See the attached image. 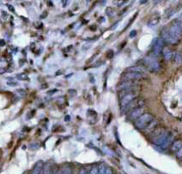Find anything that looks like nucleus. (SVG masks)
Masks as SVG:
<instances>
[{
  "label": "nucleus",
  "mask_w": 182,
  "mask_h": 174,
  "mask_svg": "<svg viewBox=\"0 0 182 174\" xmlns=\"http://www.w3.org/2000/svg\"><path fill=\"white\" fill-rule=\"evenodd\" d=\"M158 127V123H157V120H154L152 121L150 124H149L148 127H146L143 131L145 132V134H152L155 129Z\"/></svg>",
  "instance_id": "obj_13"
},
{
  "label": "nucleus",
  "mask_w": 182,
  "mask_h": 174,
  "mask_svg": "<svg viewBox=\"0 0 182 174\" xmlns=\"http://www.w3.org/2000/svg\"><path fill=\"white\" fill-rule=\"evenodd\" d=\"M5 45V41L1 40L0 41V46H4Z\"/></svg>",
  "instance_id": "obj_41"
},
{
  "label": "nucleus",
  "mask_w": 182,
  "mask_h": 174,
  "mask_svg": "<svg viewBox=\"0 0 182 174\" xmlns=\"http://www.w3.org/2000/svg\"><path fill=\"white\" fill-rule=\"evenodd\" d=\"M169 31L177 40H180L182 37V21L180 20H173L169 27Z\"/></svg>",
  "instance_id": "obj_3"
},
{
  "label": "nucleus",
  "mask_w": 182,
  "mask_h": 174,
  "mask_svg": "<svg viewBox=\"0 0 182 174\" xmlns=\"http://www.w3.org/2000/svg\"><path fill=\"white\" fill-rule=\"evenodd\" d=\"M70 119H71V118H70V116H69V115H66V116H65V119H64V120L66 121V122H67V121L70 120Z\"/></svg>",
  "instance_id": "obj_37"
},
{
  "label": "nucleus",
  "mask_w": 182,
  "mask_h": 174,
  "mask_svg": "<svg viewBox=\"0 0 182 174\" xmlns=\"http://www.w3.org/2000/svg\"><path fill=\"white\" fill-rule=\"evenodd\" d=\"M145 66L148 67L150 72L152 73H158L161 69V65L159 61L155 59V56H149L143 59Z\"/></svg>",
  "instance_id": "obj_2"
},
{
  "label": "nucleus",
  "mask_w": 182,
  "mask_h": 174,
  "mask_svg": "<svg viewBox=\"0 0 182 174\" xmlns=\"http://www.w3.org/2000/svg\"><path fill=\"white\" fill-rule=\"evenodd\" d=\"M176 11H178V10H172V9H168L167 11H166V13H165V16H166V18H169V17H171V16H172L173 14H175Z\"/></svg>",
  "instance_id": "obj_22"
},
{
  "label": "nucleus",
  "mask_w": 182,
  "mask_h": 174,
  "mask_svg": "<svg viewBox=\"0 0 182 174\" xmlns=\"http://www.w3.org/2000/svg\"><path fill=\"white\" fill-rule=\"evenodd\" d=\"M68 4V1H62V6L65 7Z\"/></svg>",
  "instance_id": "obj_39"
},
{
  "label": "nucleus",
  "mask_w": 182,
  "mask_h": 174,
  "mask_svg": "<svg viewBox=\"0 0 182 174\" xmlns=\"http://www.w3.org/2000/svg\"><path fill=\"white\" fill-rule=\"evenodd\" d=\"M118 91H121L124 89H129V88H134L138 89V81H131V80H122L116 86Z\"/></svg>",
  "instance_id": "obj_6"
},
{
  "label": "nucleus",
  "mask_w": 182,
  "mask_h": 174,
  "mask_svg": "<svg viewBox=\"0 0 182 174\" xmlns=\"http://www.w3.org/2000/svg\"><path fill=\"white\" fill-rule=\"evenodd\" d=\"M43 172H44V163L42 161H39L36 164L30 174H43Z\"/></svg>",
  "instance_id": "obj_12"
},
{
  "label": "nucleus",
  "mask_w": 182,
  "mask_h": 174,
  "mask_svg": "<svg viewBox=\"0 0 182 174\" xmlns=\"http://www.w3.org/2000/svg\"><path fill=\"white\" fill-rule=\"evenodd\" d=\"M159 21H160V17H153L149 21L148 25H149V27H155L156 25L159 24Z\"/></svg>",
  "instance_id": "obj_18"
},
{
  "label": "nucleus",
  "mask_w": 182,
  "mask_h": 174,
  "mask_svg": "<svg viewBox=\"0 0 182 174\" xmlns=\"http://www.w3.org/2000/svg\"><path fill=\"white\" fill-rule=\"evenodd\" d=\"M136 34H137V31H136V30H132V31H131V33H130V37H131V38H133L134 36H136Z\"/></svg>",
  "instance_id": "obj_32"
},
{
  "label": "nucleus",
  "mask_w": 182,
  "mask_h": 174,
  "mask_svg": "<svg viewBox=\"0 0 182 174\" xmlns=\"http://www.w3.org/2000/svg\"><path fill=\"white\" fill-rule=\"evenodd\" d=\"M144 104H145V102L143 99H141V98H139V97H137L136 99L132 101V102H131L129 104H127L125 107H124L123 109H121V111L122 113H130L131 111H132L133 110L135 109H137V108H140V107H143L144 106Z\"/></svg>",
  "instance_id": "obj_4"
},
{
  "label": "nucleus",
  "mask_w": 182,
  "mask_h": 174,
  "mask_svg": "<svg viewBox=\"0 0 182 174\" xmlns=\"http://www.w3.org/2000/svg\"><path fill=\"white\" fill-rule=\"evenodd\" d=\"M16 92L20 95H21V96H25V95H27V92H26L24 89H22V88H19V89H17V90H16Z\"/></svg>",
  "instance_id": "obj_26"
},
{
  "label": "nucleus",
  "mask_w": 182,
  "mask_h": 174,
  "mask_svg": "<svg viewBox=\"0 0 182 174\" xmlns=\"http://www.w3.org/2000/svg\"><path fill=\"white\" fill-rule=\"evenodd\" d=\"M38 147H39V144H38L37 142H32V143H30V144H29V148H31V149L37 148Z\"/></svg>",
  "instance_id": "obj_27"
},
{
  "label": "nucleus",
  "mask_w": 182,
  "mask_h": 174,
  "mask_svg": "<svg viewBox=\"0 0 182 174\" xmlns=\"http://www.w3.org/2000/svg\"><path fill=\"white\" fill-rule=\"evenodd\" d=\"M147 2H148V1H140V3H141V5H143V4H146V3H147Z\"/></svg>",
  "instance_id": "obj_42"
},
{
  "label": "nucleus",
  "mask_w": 182,
  "mask_h": 174,
  "mask_svg": "<svg viewBox=\"0 0 182 174\" xmlns=\"http://www.w3.org/2000/svg\"><path fill=\"white\" fill-rule=\"evenodd\" d=\"M68 94H69V95H71V96H74V95H76V91L75 89H70V90H68Z\"/></svg>",
  "instance_id": "obj_31"
},
{
  "label": "nucleus",
  "mask_w": 182,
  "mask_h": 174,
  "mask_svg": "<svg viewBox=\"0 0 182 174\" xmlns=\"http://www.w3.org/2000/svg\"><path fill=\"white\" fill-rule=\"evenodd\" d=\"M107 164H101V165L98 167V174H105L107 171Z\"/></svg>",
  "instance_id": "obj_19"
},
{
  "label": "nucleus",
  "mask_w": 182,
  "mask_h": 174,
  "mask_svg": "<svg viewBox=\"0 0 182 174\" xmlns=\"http://www.w3.org/2000/svg\"><path fill=\"white\" fill-rule=\"evenodd\" d=\"M89 174H98V167L97 166H93L90 170Z\"/></svg>",
  "instance_id": "obj_28"
},
{
  "label": "nucleus",
  "mask_w": 182,
  "mask_h": 174,
  "mask_svg": "<svg viewBox=\"0 0 182 174\" xmlns=\"http://www.w3.org/2000/svg\"><path fill=\"white\" fill-rule=\"evenodd\" d=\"M173 59L176 64L180 65L182 64V51H177L174 55H173Z\"/></svg>",
  "instance_id": "obj_17"
},
{
  "label": "nucleus",
  "mask_w": 182,
  "mask_h": 174,
  "mask_svg": "<svg viewBox=\"0 0 182 174\" xmlns=\"http://www.w3.org/2000/svg\"><path fill=\"white\" fill-rule=\"evenodd\" d=\"M182 147V140H177V141H174L172 142L171 146V150L172 152H178L180 148Z\"/></svg>",
  "instance_id": "obj_15"
},
{
  "label": "nucleus",
  "mask_w": 182,
  "mask_h": 174,
  "mask_svg": "<svg viewBox=\"0 0 182 174\" xmlns=\"http://www.w3.org/2000/svg\"><path fill=\"white\" fill-rule=\"evenodd\" d=\"M143 78V74L140 73H133V72H126L122 75L123 80H131V81H137Z\"/></svg>",
  "instance_id": "obj_9"
},
{
  "label": "nucleus",
  "mask_w": 182,
  "mask_h": 174,
  "mask_svg": "<svg viewBox=\"0 0 182 174\" xmlns=\"http://www.w3.org/2000/svg\"><path fill=\"white\" fill-rule=\"evenodd\" d=\"M125 3H127V1H121V2L118 4V6H123V5H124Z\"/></svg>",
  "instance_id": "obj_40"
},
{
  "label": "nucleus",
  "mask_w": 182,
  "mask_h": 174,
  "mask_svg": "<svg viewBox=\"0 0 182 174\" xmlns=\"http://www.w3.org/2000/svg\"><path fill=\"white\" fill-rule=\"evenodd\" d=\"M162 39L163 42L167 43V44H176L179 42V41L176 39L175 37L171 34V32L169 31V28H163L162 30Z\"/></svg>",
  "instance_id": "obj_5"
},
{
  "label": "nucleus",
  "mask_w": 182,
  "mask_h": 174,
  "mask_svg": "<svg viewBox=\"0 0 182 174\" xmlns=\"http://www.w3.org/2000/svg\"><path fill=\"white\" fill-rule=\"evenodd\" d=\"M145 113V109H144V106L143 107L137 108L133 110L132 111H131L128 115V120L131 121H135L137 120L141 116H142L143 114Z\"/></svg>",
  "instance_id": "obj_11"
},
{
  "label": "nucleus",
  "mask_w": 182,
  "mask_h": 174,
  "mask_svg": "<svg viewBox=\"0 0 182 174\" xmlns=\"http://www.w3.org/2000/svg\"><path fill=\"white\" fill-rule=\"evenodd\" d=\"M46 16H47V13H46V12H44V13H43V14H41L40 15V19L41 20H42V19H45Z\"/></svg>",
  "instance_id": "obj_35"
},
{
  "label": "nucleus",
  "mask_w": 182,
  "mask_h": 174,
  "mask_svg": "<svg viewBox=\"0 0 182 174\" xmlns=\"http://www.w3.org/2000/svg\"><path fill=\"white\" fill-rule=\"evenodd\" d=\"M162 50H163V42L161 38H156L152 45V53L155 57H157L162 53Z\"/></svg>",
  "instance_id": "obj_7"
},
{
  "label": "nucleus",
  "mask_w": 182,
  "mask_h": 174,
  "mask_svg": "<svg viewBox=\"0 0 182 174\" xmlns=\"http://www.w3.org/2000/svg\"><path fill=\"white\" fill-rule=\"evenodd\" d=\"M153 120H154V116L151 113H146L145 112L137 120L134 121V125L137 129L144 130Z\"/></svg>",
  "instance_id": "obj_1"
},
{
  "label": "nucleus",
  "mask_w": 182,
  "mask_h": 174,
  "mask_svg": "<svg viewBox=\"0 0 182 174\" xmlns=\"http://www.w3.org/2000/svg\"><path fill=\"white\" fill-rule=\"evenodd\" d=\"M7 85L8 86H12V87H15V86L18 85V83L15 82V81H7Z\"/></svg>",
  "instance_id": "obj_29"
},
{
  "label": "nucleus",
  "mask_w": 182,
  "mask_h": 174,
  "mask_svg": "<svg viewBox=\"0 0 182 174\" xmlns=\"http://www.w3.org/2000/svg\"><path fill=\"white\" fill-rule=\"evenodd\" d=\"M113 13H114V11H113V9L111 7H107L106 10H105V14H106V15H108V16H112Z\"/></svg>",
  "instance_id": "obj_23"
},
{
  "label": "nucleus",
  "mask_w": 182,
  "mask_h": 174,
  "mask_svg": "<svg viewBox=\"0 0 182 174\" xmlns=\"http://www.w3.org/2000/svg\"><path fill=\"white\" fill-rule=\"evenodd\" d=\"M113 57H114V51H113L112 50H109V51H108V52L106 53V58L108 59H111Z\"/></svg>",
  "instance_id": "obj_25"
},
{
  "label": "nucleus",
  "mask_w": 182,
  "mask_h": 174,
  "mask_svg": "<svg viewBox=\"0 0 182 174\" xmlns=\"http://www.w3.org/2000/svg\"><path fill=\"white\" fill-rule=\"evenodd\" d=\"M173 55L174 54H173V52L171 51V50L170 48H163V50H162V56H163V58H164L165 60H171L173 58Z\"/></svg>",
  "instance_id": "obj_14"
},
{
  "label": "nucleus",
  "mask_w": 182,
  "mask_h": 174,
  "mask_svg": "<svg viewBox=\"0 0 182 174\" xmlns=\"http://www.w3.org/2000/svg\"><path fill=\"white\" fill-rule=\"evenodd\" d=\"M146 69L144 68V67H141V66H138V67H131L127 68L126 72H133V73H140V74H143L145 73Z\"/></svg>",
  "instance_id": "obj_16"
},
{
  "label": "nucleus",
  "mask_w": 182,
  "mask_h": 174,
  "mask_svg": "<svg viewBox=\"0 0 182 174\" xmlns=\"http://www.w3.org/2000/svg\"><path fill=\"white\" fill-rule=\"evenodd\" d=\"M44 174H56V172H54L53 170H50L48 166H46L44 168Z\"/></svg>",
  "instance_id": "obj_24"
},
{
  "label": "nucleus",
  "mask_w": 182,
  "mask_h": 174,
  "mask_svg": "<svg viewBox=\"0 0 182 174\" xmlns=\"http://www.w3.org/2000/svg\"><path fill=\"white\" fill-rule=\"evenodd\" d=\"M105 174H113V171H112V169L110 167L107 168V171H106V173Z\"/></svg>",
  "instance_id": "obj_33"
},
{
  "label": "nucleus",
  "mask_w": 182,
  "mask_h": 174,
  "mask_svg": "<svg viewBox=\"0 0 182 174\" xmlns=\"http://www.w3.org/2000/svg\"><path fill=\"white\" fill-rule=\"evenodd\" d=\"M56 174H61V171H58V172H56Z\"/></svg>",
  "instance_id": "obj_43"
},
{
  "label": "nucleus",
  "mask_w": 182,
  "mask_h": 174,
  "mask_svg": "<svg viewBox=\"0 0 182 174\" xmlns=\"http://www.w3.org/2000/svg\"><path fill=\"white\" fill-rule=\"evenodd\" d=\"M138 96H137V92H132V93H130V94L125 95L124 96H123L122 98H120V107L121 109H123L124 107H125L127 104H129L131 102L136 99Z\"/></svg>",
  "instance_id": "obj_10"
},
{
  "label": "nucleus",
  "mask_w": 182,
  "mask_h": 174,
  "mask_svg": "<svg viewBox=\"0 0 182 174\" xmlns=\"http://www.w3.org/2000/svg\"><path fill=\"white\" fill-rule=\"evenodd\" d=\"M61 174H72V169L69 166H65L61 171Z\"/></svg>",
  "instance_id": "obj_21"
},
{
  "label": "nucleus",
  "mask_w": 182,
  "mask_h": 174,
  "mask_svg": "<svg viewBox=\"0 0 182 174\" xmlns=\"http://www.w3.org/2000/svg\"><path fill=\"white\" fill-rule=\"evenodd\" d=\"M176 156H177L178 158H182V147L180 148V149L176 153Z\"/></svg>",
  "instance_id": "obj_30"
},
{
  "label": "nucleus",
  "mask_w": 182,
  "mask_h": 174,
  "mask_svg": "<svg viewBox=\"0 0 182 174\" xmlns=\"http://www.w3.org/2000/svg\"><path fill=\"white\" fill-rule=\"evenodd\" d=\"M4 15V19H6L7 16H8V14L6 13V12H4V11H2V16Z\"/></svg>",
  "instance_id": "obj_38"
},
{
  "label": "nucleus",
  "mask_w": 182,
  "mask_h": 174,
  "mask_svg": "<svg viewBox=\"0 0 182 174\" xmlns=\"http://www.w3.org/2000/svg\"><path fill=\"white\" fill-rule=\"evenodd\" d=\"M171 133L167 131V130H164L162 132V134H160L156 138L153 139V143L155 144V146L157 147H161L162 144L166 141V140L169 138V136L171 135Z\"/></svg>",
  "instance_id": "obj_8"
},
{
  "label": "nucleus",
  "mask_w": 182,
  "mask_h": 174,
  "mask_svg": "<svg viewBox=\"0 0 182 174\" xmlns=\"http://www.w3.org/2000/svg\"><path fill=\"white\" fill-rule=\"evenodd\" d=\"M7 7H8V9L11 11V12H13V13H14V7L13 6H11V5H7Z\"/></svg>",
  "instance_id": "obj_34"
},
{
  "label": "nucleus",
  "mask_w": 182,
  "mask_h": 174,
  "mask_svg": "<svg viewBox=\"0 0 182 174\" xmlns=\"http://www.w3.org/2000/svg\"><path fill=\"white\" fill-rule=\"evenodd\" d=\"M16 78L19 79L20 80H28L29 78L28 76V74H24V73H21V74H18L16 75Z\"/></svg>",
  "instance_id": "obj_20"
},
{
  "label": "nucleus",
  "mask_w": 182,
  "mask_h": 174,
  "mask_svg": "<svg viewBox=\"0 0 182 174\" xmlns=\"http://www.w3.org/2000/svg\"><path fill=\"white\" fill-rule=\"evenodd\" d=\"M78 174H86V171L84 168H81V170L79 171V173Z\"/></svg>",
  "instance_id": "obj_36"
}]
</instances>
